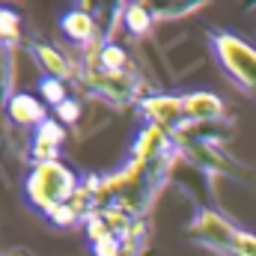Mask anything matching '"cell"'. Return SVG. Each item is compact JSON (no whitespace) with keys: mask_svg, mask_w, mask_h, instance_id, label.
<instances>
[{"mask_svg":"<svg viewBox=\"0 0 256 256\" xmlns=\"http://www.w3.org/2000/svg\"><path fill=\"white\" fill-rule=\"evenodd\" d=\"M78 188H80V182H78L74 170H68L63 161L33 164V170L27 176V185H24L30 206H36L42 214H51L54 208L72 202Z\"/></svg>","mask_w":256,"mask_h":256,"instance_id":"cell-1","label":"cell"},{"mask_svg":"<svg viewBox=\"0 0 256 256\" xmlns=\"http://www.w3.org/2000/svg\"><path fill=\"white\" fill-rule=\"evenodd\" d=\"M212 48L218 54V63L224 66V72L238 84V90L256 96V48L250 42H244L236 33L218 30L212 33Z\"/></svg>","mask_w":256,"mask_h":256,"instance_id":"cell-2","label":"cell"},{"mask_svg":"<svg viewBox=\"0 0 256 256\" xmlns=\"http://www.w3.org/2000/svg\"><path fill=\"white\" fill-rule=\"evenodd\" d=\"M191 236L196 242H202L206 248L226 256V250L232 248V242L238 236V226L230 218H224L220 212H214V208H200L191 224Z\"/></svg>","mask_w":256,"mask_h":256,"instance_id":"cell-3","label":"cell"},{"mask_svg":"<svg viewBox=\"0 0 256 256\" xmlns=\"http://www.w3.org/2000/svg\"><path fill=\"white\" fill-rule=\"evenodd\" d=\"M143 116L149 120V126L167 128V131H179L182 122L188 120L185 114V102L176 98V96H152L143 102Z\"/></svg>","mask_w":256,"mask_h":256,"instance_id":"cell-4","label":"cell"},{"mask_svg":"<svg viewBox=\"0 0 256 256\" xmlns=\"http://www.w3.org/2000/svg\"><path fill=\"white\" fill-rule=\"evenodd\" d=\"M170 143H173V137H170L167 128L146 126L143 131H140L137 143H134V161L155 167L158 161H164V158L170 155Z\"/></svg>","mask_w":256,"mask_h":256,"instance_id":"cell-5","label":"cell"},{"mask_svg":"<svg viewBox=\"0 0 256 256\" xmlns=\"http://www.w3.org/2000/svg\"><path fill=\"white\" fill-rule=\"evenodd\" d=\"M66 140V126L57 120H45L33 134V146H30V158L36 164H48V161H60V146Z\"/></svg>","mask_w":256,"mask_h":256,"instance_id":"cell-6","label":"cell"},{"mask_svg":"<svg viewBox=\"0 0 256 256\" xmlns=\"http://www.w3.org/2000/svg\"><path fill=\"white\" fill-rule=\"evenodd\" d=\"M6 114H9V120L18 128H39L48 120L42 98H36V96H30V92H15V96L9 98V104H6Z\"/></svg>","mask_w":256,"mask_h":256,"instance_id":"cell-7","label":"cell"},{"mask_svg":"<svg viewBox=\"0 0 256 256\" xmlns=\"http://www.w3.org/2000/svg\"><path fill=\"white\" fill-rule=\"evenodd\" d=\"M60 30H63L72 42H80V45H90L92 42L96 45L98 24H96V18L86 9H72V12H66L63 18H60Z\"/></svg>","mask_w":256,"mask_h":256,"instance_id":"cell-8","label":"cell"},{"mask_svg":"<svg viewBox=\"0 0 256 256\" xmlns=\"http://www.w3.org/2000/svg\"><path fill=\"white\" fill-rule=\"evenodd\" d=\"M185 102V114L191 122H214L220 114H224V102L214 96V92H191L182 98Z\"/></svg>","mask_w":256,"mask_h":256,"instance_id":"cell-9","label":"cell"},{"mask_svg":"<svg viewBox=\"0 0 256 256\" xmlns=\"http://www.w3.org/2000/svg\"><path fill=\"white\" fill-rule=\"evenodd\" d=\"M33 54H36V60L42 63V68L48 72V78H60V80H66V78H72V74H74L72 63L66 60V57L57 51V48H54V45L36 42V45H33Z\"/></svg>","mask_w":256,"mask_h":256,"instance_id":"cell-10","label":"cell"},{"mask_svg":"<svg viewBox=\"0 0 256 256\" xmlns=\"http://www.w3.org/2000/svg\"><path fill=\"white\" fill-rule=\"evenodd\" d=\"M128 66V54L122 45H116V42H104L102 48H98V66L96 68H104V72H126Z\"/></svg>","mask_w":256,"mask_h":256,"instance_id":"cell-11","label":"cell"},{"mask_svg":"<svg viewBox=\"0 0 256 256\" xmlns=\"http://www.w3.org/2000/svg\"><path fill=\"white\" fill-rule=\"evenodd\" d=\"M0 42L3 45L21 42V15L15 9H0Z\"/></svg>","mask_w":256,"mask_h":256,"instance_id":"cell-12","label":"cell"},{"mask_svg":"<svg viewBox=\"0 0 256 256\" xmlns=\"http://www.w3.org/2000/svg\"><path fill=\"white\" fill-rule=\"evenodd\" d=\"M126 27L134 33V36H146L149 27H152V12L140 3H131L126 6Z\"/></svg>","mask_w":256,"mask_h":256,"instance_id":"cell-13","label":"cell"},{"mask_svg":"<svg viewBox=\"0 0 256 256\" xmlns=\"http://www.w3.org/2000/svg\"><path fill=\"white\" fill-rule=\"evenodd\" d=\"M39 92H42V98L51 104V108H60L63 102H68V90H66V80L60 78H42V84H39Z\"/></svg>","mask_w":256,"mask_h":256,"instance_id":"cell-14","label":"cell"},{"mask_svg":"<svg viewBox=\"0 0 256 256\" xmlns=\"http://www.w3.org/2000/svg\"><path fill=\"white\" fill-rule=\"evenodd\" d=\"M57 122H63V126H72V122H78L80 120V104L74 102V98H68L63 102L60 108H57V116H54Z\"/></svg>","mask_w":256,"mask_h":256,"instance_id":"cell-15","label":"cell"},{"mask_svg":"<svg viewBox=\"0 0 256 256\" xmlns=\"http://www.w3.org/2000/svg\"><path fill=\"white\" fill-rule=\"evenodd\" d=\"M78 218H80V214L74 212V206H72V202H66V206H60V208H54V212L48 214V220H54L57 226H72V224H74Z\"/></svg>","mask_w":256,"mask_h":256,"instance_id":"cell-16","label":"cell"},{"mask_svg":"<svg viewBox=\"0 0 256 256\" xmlns=\"http://www.w3.org/2000/svg\"><path fill=\"white\" fill-rule=\"evenodd\" d=\"M92 248H96V256H126L122 238H102V242H96Z\"/></svg>","mask_w":256,"mask_h":256,"instance_id":"cell-17","label":"cell"},{"mask_svg":"<svg viewBox=\"0 0 256 256\" xmlns=\"http://www.w3.org/2000/svg\"><path fill=\"white\" fill-rule=\"evenodd\" d=\"M6 84H9V72H6V60H3V51H0V96L6 92Z\"/></svg>","mask_w":256,"mask_h":256,"instance_id":"cell-18","label":"cell"}]
</instances>
